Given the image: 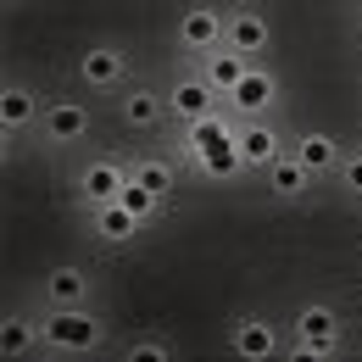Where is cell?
<instances>
[{
	"label": "cell",
	"mask_w": 362,
	"mask_h": 362,
	"mask_svg": "<svg viewBox=\"0 0 362 362\" xmlns=\"http://www.w3.org/2000/svg\"><path fill=\"white\" fill-rule=\"evenodd\" d=\"M168 357H173V346H168V340H156V334H145V340L129 346V362H168Z\"/></svg>",
	"instance_id": "obj_24"
},
{
	"label": "cell",
	"mask_w": 362,
	"mask_h": 362,
	"mask_svg": "<svg viewBox=\"0 0 362 362\" xmlns=\"http://www.w3.org/2000/svg\"><path fill=\"white\" fill-rule=\"evenodd\" d=\"M195 162V173H206V179H234L240 168H245V156H240V145L223 139V145H206L201 156H189Z\"/></svg>",
	"instance_id": "obj_21"
},
{
	"label": "cell",
	"mask_w": 362,
	"mask_h": 362,
	"mask_svg": "<svg viewBox=\"0 0 362 362\" xmlns=\"http://www.w3.org/2000/svg\"><path fill=\"white\" fill-rule=\"evenodd\" d=\"M290 151L301 156V168H307L313 179H329V173L340 168V156H346V151H340V139H334V134H317V129L296 134V145H290Z\"/></svg>",
	"instance_id": "obj_12"
},
{
	"label": "cell",
	"mask_w": 362,
	"mask_h": 362,
	"mask_svg": "<svg viewBox=\"0 0 362 362\" xmlns=\"http://www.w3.org/2000/svg\"><path fill=\"white\" fill-rule=\"evenodd\" d=\"M268 40H273L268 17H262V11H251V6H245V11H234V17H228V28H223V45L240 50V56H262Z\"/></svg>",
	"instance_id": "obj_10"
},
{
	"label": "cell",
	"mask_w": 362,
	"mask_h": 362,
	"mask_svg": "<svg viewBox=\"0 0 362 362\" xmlns=\"http://www.w3.org/2000/svg\"><path fill=\"white\" fill-rule=\"evenodd\" d=\"M223 139H234V123H228L223 112H206V117L184 123V151H189V156H201L206 145H223Z\"/></svg>",
	"instance_id": "obj_19"
},
{
	"label": "cell",
	"mask_w": 362,
	"mask_h": 362,
	"mask_svg": "<svg viewBox=\"0 0 362 362\" xmlns=\"http://www.w3.org/2000/svg\"><path fill=\"white\" fill-rule=\"evenodd\" d=\"M34 117H45L40 112V95H34V84H6V95H0V129L6 134H17V129H28Z\"/></svg>",
	"instance_id": "obj_17"
},
{
	"label": "cell",
	"mask_w": 362,
	"mask_h": 362,
	"mask_svg": "<svg viewBox=\"0 0 362 362\" xmlns=\"http://www.w3.org/2000/svg\"><path fill=\"white\" fill-rule=\"evenodd\" d=\"M268 184H273V195H279V201H301L317 179L301 168V156H296V151H279V156L268 162Z\"/></svg>",
	"instance_id": "obj_14"
},
{
	"label": "cell",
	"mask_w": 362,
	"mask_h": 362,
	"mask_svg": "<svg viewBox=\"0 0 362 362\" xmlns=\"http://www.w3.org/2000/svg\"><path fill=\"white\" fill-rule=\"evenodd\" d=\"M228 346H234V357H245V362H262V357H279V329H273V317L262 313H245V317H234V329H228Z\"/></svg>",
	"instance_id": "obj_3"
},
{
	"label": "cell",
	"mask_w": 362,
	"mask_h": 362,
	"mask_svg": "<svg viewBox=\"0 0 362 362\" xmlns=\"http://www.w3.org/2000/svg\"><path fill=\"white\" fill-rule=\"evenodd\" d=\"M234 145H240L245 168H268L273 156L284 151V134H279L273 123H257V117H251V123H240V129H234Z\"/></svg>",
	"instance_id": "obj_11"
},
{
	"label": "cell",
	"mask_w": 362,
	"mask_h": 362,
	"mask_svg": "<svg viewBox=\"0 0 362 362\" xmlns=\"http://www.w3.org/2000/svg\"><path fill=\"white\" fill-rule=\"evenodd\" d=\"M334 179H340V189H346V195H362V151H351V156H340V168H334Z\"/></svg>",
	"instance_id": "obj_25"
},
{
	"label": "cell",
	"mask_w": 362,
	"mask_h": 362,
	"mask_svg": "<svg viewBox=\"0 0 362 362\" xmlns=\"http://www.w3.org/2000/svg\"><path fill=\"white\" fill-rule=\"evenodd\" d=\"M129 179H134V184H145L151 195H173L179 173H173V162H168V156H139L134 168H129Z\"/></svg>",
	"instance_id": "obj_22"
},
{
	"label": "cell",
	"mask_w": 362,
	"mask_h": 362,
	"mask_svg": "<svg viewBox=\"0 0 362 362\" xmlns=\"http://www.w3.org/2000/svg\"><path fill=\"white\" fill-rule=\"evenodd\" d=\"M201 73H206V84L218 95H228L245 73H251V56H240V50H228V45H218V50H206L201 56Z\"/></svg>",
	"instance_id": "obj_16"
},
{
	"label": "cell",
	"mask_w": 362,
	"mask_h": 362,
	"mask_svg": "<svg viewBox=\"0 0 362 362\" xmlns=\"http://www.w3.org/2000/svg\"><path fill=\"white\" fill-rule=\"evenodd\" d=\"M40 340L50 351H67V357H84L100 346V317H90L84 307H50L40 317Z\"/></svg>",
	"instance_id": "obj_1"
},
{
	"label": "cell",
	"mask_w": 362,
	"mask_h": 362,
	"mask_svg": "<svg viewBox=\"0 0 362 362\" xmlns=\"http://www.w3.org/2000/svg\"><path fill=\"white\" fill-rule=\"evenodd\" d=\"M168 112H173L179 123H195V117L218 112V90L206 84V73H179V78L168 84Z\"/></svg>",
	"instance_id": "obj_4"
},
{
	"label": "cell",
	"mask_w": 362,
	"mask_h": 362,
	"mask_svg": "<svg viewBox=\"0 0 362 362\" xmlns=\"http://www.w3.org/2000/svg\"><path fill=\"white\" fill-rule=\"evenodd\" d=\"M123 184H129V168L112 162V156H95V162L78 168V195H84V206H106V201H117Z\"/></svg>",
	"instance_id": "obj_5"
},
{
	"label": "cell",
	"mask_w": 362,
	"mask_h": 362,
	"mask_svg": "<svg viewBox=\"0 0 362 362\" xmlns=\"http://www.w3.org/2000/svg\"><path fill=\"white\" fill-rule=\"evenodd\" d=\"M162 117H168V95L145 90V84L123 95V123H129V129H156Z\"/></svg>",
	"instance_id": "obj_18"
},
{
	"label": "cell",
	"mask_w": 362,
	"mask_h": 362,
	"mask_svg": "<svg viewBox=\"0 0 362 362\" xmlns=\"http://www.w3.org/2000/svg\"><path fill=\"white\" fill-rule=\"evenodd\" d=\"M273 100H279V78H273L268 67H257V62H251V73L228 90V106H234L240 117H262Z\"/></svg>",
	"instance_id": "obj_7"
},
{
	"label": "cell",
	"mask_w": 362,
	"mask_h": 362,
	"mask_svg": "<svg viewBox=\"0 0 362 362\" xmlns=\"http://www.w3.org/2000/svg\"><path fill=\"white\" fill-rule=\"evenodd\" d=\"M34 346H45V340H40V323L28 313H11L0 323V351H6V357H28Z\"/></svg>",
	"instance_id": "obj_20"
},
{
	"label": "cell",
	"mask_w": 362,
	"mask_h": 362,
	"mask_svg": "<svg viewBox=\"0 0 362 362\" xmlns=\"http://www.w3.org/2000/svg\"><path fill=\"white\" fill-rule=\"evenodd\" d=\"M40 123H45L50 145H78V139L90 134V106H78V100H50V112Z\"/></svg>",
	"instance_id": "obj_9"
},
{
	"label": "cell",
	"mask_w": 362,
	"mask_h": 362,
	"mask_svg": "<svg viewBox=\"0 0 362 362\" xmlns=\"http://www.w3.org/2000/svg\"><path fill=\"white\" fill-rule=\"evenodd\" d=\"M90 228H95V240L123 245V240H134L139 228H145V218H134L123 201H106V206H90Z\"/></svg>",
	"instance_id": "obj_13"
},
{
	"label": "cell",
	"mask_w": 362,
	"mask_h": 362,
	"mask_svg": "<svg viewBox=\"0 0 362 362\" xmlns=\"http://www.w3.org/2000/svg\"><path fill=\"white\" fill-rule=\"evenodd\" d=\"M123 67H129L123 45H90L84 56H78V78H84L90 90H112V84H123Z\"/></svg>",
	"instance_id": "obj_8"
},
{
	"label": "cell",
	"mask_w": 362,
	"mask_h": 362,
	"mask_svg": "<svg viewBox=\"0 0 362 362\" xmlns=\"http://www.w3.org/2000/svg\"><path fill=\"white\" fill-rule=\"evenodd\" d=\"M84 296H90V273L84 268L62 262V268L45 273V307H84Z\"/></svg>",
	"instance_id": "obj_15"
},
{
	"label": "cell",
	"mask_w": 362,
	"mask_h": 362,
	"mask_svg": "<svg viewBox=\"0 0 362 362\" xmlns=\"http://www.w3.org/2000/svg\"><path fill=\"white\" fill-rule=\"evenodd\" d=\"M117 201H123L134 218H145V223H151V218H156V206H162V195H151V189H145V184H134V179L123 184V195H117Z\"/></svg>",
	"instance_id": "obj_23"
},
{
	"label": "cell",
	"mask_w": 362,
	"mask_h": 362,
	"mask_svg": "<svg viewBox=\"0 0 362 362\" xmlns=\"http://www.w3.org/2000/svg\"><path fill=\"white\" fill-rule=\"evenodd\" d=\"M301 362H323L340 351V313L323 307V301H307L296 313V346H290Z\"/></svg>",
	"instance_id": "obj_2"
},
{
	"label": "cell",
	"mask_w": 362,
	"mask_h": 362,
	"mask_svg": "<svg viewBox=\"0 0 362 362\" xmlns=\"http://www.w3.org/2000/svg\"><path fill=\"white\" fill-rule=\"evenodd\" d=\"M223 28H228L223 11H212V6H189V11L179 17V45L195 50V56H206V50L223 45Z\"/></svg>",
	"instance_id": "obj_6"
}]
</instances>
